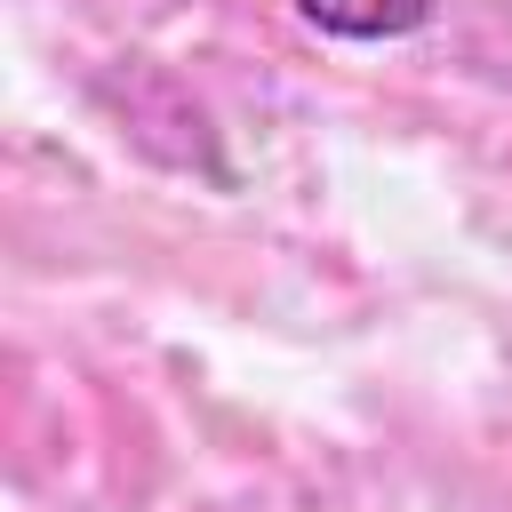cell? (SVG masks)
<instances>
[{
	"mask_svg": "<svg viewBox=\"0 0 512 512\" xmlns=\"http://www.w3.org/2000/svg\"><path fill=\"white\" fill-rule=\"evenodd\" d=\"M296 16L328 40H400L432 16V0H296Z\"/></svg>",
	"mask_w": 512,
	"mask_h": 512,
	"instance_id": "cell-1",
	"label": "cell"
}]
</instances>
